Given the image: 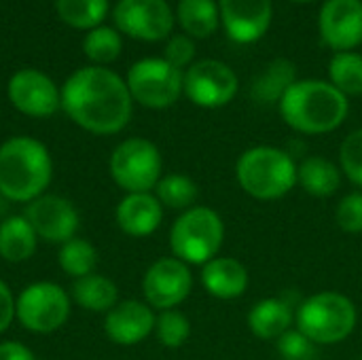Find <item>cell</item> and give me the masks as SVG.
Here are the masks:
<instances>
[{"label": "cell", "mask_w": 362, "mask_h": 360, "mask_svg": "<svg viewBox=\"0 0 362 360\" xmlns=\"http://www.w3.org/2000/svg\"><path fill=\"white\" fill-rule=\"evenodd\" d=\"M291 2H297V4H310V2H314V0H291Z\"/></svg>", "instance_id": "cell-38"}, {"label": "cell", "mask_w": 362, "mask_h": 360, "mask_svg": "<svg viewBox=\"0 0 362 360\" xmlns=\"http://www.w3.org/2000/svg\"><path fill=\"white\" fill-rule=\"evenodd\" d=\"M72 314L70 293L51 280H38L21 289L15 297V320L34 335L59 331Z\"/></svg>", "instance_id": "cell-8"}, {"label": "cell", "mask_w": 362, "mask_h": 360, "mask_svg": "<svg viewBox=\"0 0 362 360\" xmlns=\"http://www.w3.org/2000/svg\"><path fill=\"white\" fill-rule=\"evenodd\" d=\"M193 291V274L176 257H161L142 276V297L155 312L176 310Z\"/></svg>", "instance_id": "cell-12"}, {"label": "cell", "mask_w": 362, "mask_h": 360, "mask_svg": "<svg viewBox=\"0 0 362 360\" xmlns=\"http://www.w3.org/2000/svg\"><path fill=\"white\" fill-rule=\"evenodd\" d=\"M238 74L221 59H199L185 70L182 93L199 108H223L238 95Z\"/></svg>", "instance_id": "cell-10"}, {"label": "cell", "mask_w": 362, "mask_h": 360, "mask_svg": "<svg viewBox=\"0 0 362 360\" xmlns=\"http://www.w3.org/2000/svg\"><path fill=\"white\" fill-rule=\"evenodd\" d=\"M108 174L125 193H153L163 176L161 151L148 138H127L112 149Z\"/></svg>", "instance_id": "cell-7"}, {"label": "cell", "mask_w": 362, "mask_h": 360, "mask_svg": "<svg viewBox=\"0 0 362 360\" xmlns=\"http://www.w3.org/2000/svg\"><path fill=\"white\" fill-rule=\"evenodd\" d=\"M15 323V295L11 286L0 278V335L11 329Z\"/></svg>", "instance_id": "cell-36"}, {"label": "cell", "mask_w": 362, "mask_h": 360, "mask_svg": "<svg viewBox=\"0 0 362 360\" xmlns=\"http://www.w3.org/2000/svg\"><path fill=\"white\" fill-rule=\"evenodd\" d=\"M339 168L352 185L362 189V127L344 138L339 146Z\"/></svg>", "instance_id": "cell-32"}, {"label": "cell", "mask_w": 362, "mask_h": 360, "mask_svg": "<svg viewBox=\"0 0 362 360\" xmlns=\"http://www.w3.org/2000/svg\"><path fill=\"white\" fill-rule=\"evenodd\" d=\"M62 110L93 136H115L127 127L134 100L123 76L108 66H83L62 85Z\"/></svg>", "instance_id": "cell-1"}, {"label": "cell", "mask_w": 362, "mask_h": 360, "mask_svg": "<svg viewBox=\"0 0 362 360\" xmlns=\"http://www.w3.org/2000/svg\"><path fill=\"white\" fill-rule=\"evenodd\" d=\"M0 360H38L21 342H0Z\"/></svg>", "instance_id": "cell-37"}, {"label": "cell", "mask_w": 362, "mask_h": 360, "mask_svg": "<svg viewBox=\"0 0 362 360\" xmlns=\"http://www.w3.org/2000/svg\"><path fill=\"white\" fill-rule=\"evenodd\" d=\"M240 189L259 202H276L297 185V161L288 151L276 146H252L235 161Z\"/></svg>", "instance_id": "cell-4"}, {"label": "cell", "mask_w": 362, "mask_h": 360, "mask_svg": "<svg viewBox=\"0 0 362 360\" xmlns=\"http://www.w3.org/2000/svg\"><path fill=\"white\" fill-rule=\"evenodd\" d=\"M117 227L129 238L153 236L163 221V206L155 193H125L115 208Z\"/></svg>", "instance_id": "cell-18"}, {"label": "cell", "mask_w": 362, "mask_h": 360, "mask_svg": "<svg viewBox=\"0 0 362 360\" xmlns=\"http://www.w3.org/2000/svg\"><path fill=\"white\" fill-rule=\"evenodd\" d=\"M153 193L159 199V204L163 206V210L168 208V210H176V212H185V210L193 208L199 197L197 182L191 176L176 174V172L163 174Z\"/></svg>", "instance_id": "cell-27"}, {"label": "cell", "mask_w": 362, "mask_h": 360, "mask_svg": "<svg viewBox=\"0 0 362 360\" xmlns=\"http://www.w3.org/2000/svg\"><path fill=\"white\" fill-rule=\"evenodd\" d=\"M98 263H100L98 248L89 240H85L81 236L68 240L57 250V265L72 280H78V278H85L89 274H95Z\"/></svg>", "instance_id": "cell-26"}, {"label": "cell", "mask_w": 362, "mask_h": 360, "mask_svg": "<svg viewBox=\"0 0 362 360\" xmlns=\"http://www.w3.org/2000/svg\"><path fill=\"white\" fill-rule=\"evenodd\" d=\"M157 314L146 301L123 299L104 314V333L115 346L132 348L155 333Z\"/></svg>", "instance_id": "cell-17"}, {"label": "cell", "mask_w": 362, "mask_h": 360, "mask_svg": "<svg viewBox=\"0 0 362 360\" xmlns=\"http://www.w3.org/2000/svg\"><path fill=\"white\" fill-rule=\"evenodd\" d=\"M358 323L356 306L337 291H320L297 306L295 327L308 335L318 348L346 342Z\"/></svg>", "instance_id": "cell-5"}, {"label": "cell", "mask_w": 362, "mask_h": 360, "mask_svg": "<svg viewBox=\"0 0 362 360\" xmlns=\"http://www.w3.org/2000/svg\"><path fill=\"white\" fill-rule=\"evenodd\" d=\"M322 45L335 53L362 45V0H327L318 15Z\"/></svg>", "instance_id": "cell-16"}, {"label": "cell", "mask_w": 362, "mask_h": 360, "mask_svg": "<svg viewBox=\"0 0 362 360\" xmlns=\"http://www.w3.org/2000/svg\"><path fill=\"white\" fill-rule=\"evenodd\" d=\"M297 81V66L288 57H276L252 79L250 98L257 104H280L284 93Z\"/></svg>", "instance_id": "cell-23"}, {"label": "cell", "mask_w": 362, "mask_h": 360, "mask_svg": "<svg viewBox=\"0 0 362 360\" xmlns=\"http://www.w3.org/2000/svg\"><path fill=\"white\" fill-rule=\"evenodd\" d=\"M108 0H55L57 17L74 30H93L108 15Z\"/></svg>", "instance_id": "cell-28"}, {"label": "cell", "mask_w": 362, "mask_h": 360, "mask_svg": "<svg viewBox=\"0 0 362 360\" xmlns=\"http://www.w3.org/2000/svg\"><path fill=\"white\" fill-rule=\"evenodd\" d=\"M361 360H362V356H361Z\"/></svg>", "instance_id": "cell-39"}, {"label": "cell", "mask_w": 362, "mask_h": 360, "mask_svg": "<svg viewBox=\"0 0 362 360\" xmlns=\"http://www.w3.org/2000/svg\"><path fill=\"white\" fill-rule=\"evenodd\" d=\"M32 229L36 231L40 242L62 246L68 240L76 238L81 227V214L76 206L62 195L45 193L30 202L21 212Z\"/></svg>", "instance_id": "cell-14"}, {"label": "cell", "mask_w": 362, "mask_h": 360, "mask_svg": "<svg viewBox=\"0 0 362 360\" xmlns=\"http://www.w3.org/2000/svg\"><path fill=\"white\" fill-rule=\"evenodd\" d=\"M329 83L346 98L362 95V55L356 51H339L329 62Z\"/></svg>", "instance_id": "cell-29"}, {"label": "cell", "mask_w": 362, "mask_h": 360, "mask_svg": "<svg viewBox=\"0 0 362 360\" xmlns=\"http://www.w3.org/2000/svg\"><path fill=\"white\" fill-rule=\"evenodd\" d=\"M176 21L187 36L208 38L221 25V13L216 0H178Z\"/></svg>", "instance_id": "cell-25"}, {"label": "cell", "mask_w": 362, "mask_h": 360, "mask_svg": "<svg viewBox=\"0 0 362 360\" xmlns=\"http://www.w3.org/2000/svg\"><path fill=\"white\" fill-rule=\"evenodd\" d=\"M276 348L282 360H316L318 356V346L308 335H303L297 327L286 331L276 342Z\"/></svg>", "instance_id": "cell-33"}, {"label": "cell", "mask_w": 362, "mask_h": 360, "mask_svg": "<svg viewBox=\"0 0 362 360\" xmlns=\"http://www.w3.org/2000/svg\"><path fill=\"white\" fill-rule=\"evenodd\" d=\"M155 337L168 350L182 348L191 337V320L180 310H165L157 314Z\"/></svg>", "instance_id": "cell-31"}, {"label": "cell", "mask_w": 362, "mask_h": 360, "mask_svg": "<svg viewBox=\"0 0 362 360\" xmlns=\"http://www.w3.org/2000/svg\"><path fill=\"white\" fill-rule=\"evenodd\" d=\"M225 242V223L208 206H193L178 214L170 229L172 257L191 265H206L218 257Z\"/></svg>", "instance_id": "cell-6"}, {"label": "cell", "mask_w": 362, "mask_h": 360, "mask_svg": "<svg viewBox=\"0 0 362 360\" xmlns=\"http://www.w3.org/2000/svg\"><path fill=\"white\" fill-rule=\"evenodd\" d=\"M125 83L132 100L151 110H165L185 95V72L163 57H142L132 64Z\"/></svg>", "instance_id": "cell-9"}, {"label": "cell", "mask_w": 362, "mask_h": 360, "mask_svg": "<svg viewBox=\"0 0 362 360\" xmlns=\"http://www.w3.org/2000/svg\"><path fill=\"white\" fill-rule=\"evenodd\" d=\"M195 40L187 34H174L168 38L165 49H163V59L172 64L178 70H187L191 64H195Z\"/></svg>", "instance_id": "cell-35"}, {"label": "cell", "mask_w": 362, "mask_h": 360, "mask_svg": "<svg viewBox=\"0 0 362 360\" xmlns=\"http://www.w3.org/2000/svg\"><path fill=\"white\" fill-rule=\"evenodd\" d=\"M53 180V157L32 136H11L0 144V197L28 206L45 195Z\"/></svg>", "instance_id": "cell-2"}, {"label": "cell", "mask_w": 362, "mask_h": 360, "mask_svg": "<svg viewBox=\"0 0 362 360\" xmlns=\"http://www.w3.org/2000/svg\"><path fill=\"white\" fill-rule=\"evenodd\" d=\"M344 180L339 163L322 155H310L301 163H297V185L312 197L325 199L339 191Z\"/></svg>", "instance_id": "cell-21"}, {"label": "cell", "mask_w": 362, "mask_h": 360, "mask_svg": "<svg viewBox=\"0 0 362 360\" xmlns=\"http://www.w3.org/2000/svg\"><path fill=\"white\" fill-rule=\"evenodd\" d=\"M38 236L23 214H11L0 221V259L6 263H25L38 248Z\"/></svg>", "instance_id": "cell-24"}, {"label": "cell", "mask_w": 362, "mask_h": 360, "mask_svg": "<svg viewBox=\"0 0 362 360\" xmlns=\"http://www.w3.org/2000/svg\"><path fill=\"white\" fill-rule=\"evenodd\" d=\"M115 28L136 40H165L176 21V13L168 0H119L112 11Z\"/></svg>", "instance_id": "cell-11"}, {"label": "cell", "mask_w": 362, "mask_h": 360, "mask_svg": "<svg viewBox=\"0 0 362 360\" xmlns=\"http://www.w3.org/2000/svg\"><path fill=\"white\" fill-rule=\"evenodd\" d=\"M6 98L11 106L32 119L53 117L62 108V87L36 68H21L11 74L6 83Z\"/></svg>", "instance_id": "cell-13"}, {"label": "cell", "mask_w": 362, "mask_h": 360, "mask_svg": "<svg viewBox=\"0 0 362 360\" xmlns=\"http://www.w3.org/2000/svg\"><path fill=\"white\" fill-rule=\"evenodd\" d=\"M123 51V38L117 28L98 25L89 30L83 38V53L93 66L112 64Z\"/></svg>", "instance_id": "cell-30"}, {"label": "cell", "mask_w": 362, "mask_h": 360, "mask_svg": "<svg viewBox=\"0 0 362 360\" xmlns=\"http://www.w3.org/2000/svg\"><path fill=\"white\" fill-rule=\"evenodd\" d=\"M250 276L242 261L235 257H214L202 267L204 291L221 301H231L248 291Z\"/></svg>", "instance_id": "cell-19"}, {"label": "cell", "mask_w": 362, "mask_h": 360, "mask_svg": "<svg viewBox=\"0 0 362 360\" xmlns=\"http://www.w3.org/2000/svg\"><path fill=\"white\" fill-rule=\"evenodd\" d=\"M70 299L78 308L91 314H108L119 303V286L104 274H89L78 278L70 286Z\"/></svg>", "instance_id": "cell-22"}, {"label": "cell", "mask_w": 362, "mask_h": 360, "mask_svg": "<svg viewBox=\"0 0 362 360\" xmlns=\"http://www.w3.org/2000/svg\"><path fill=\"white\" fill-rule=\"evenodd\" d=\"M335 223L344 233H362V191H352L339 199Z\"/></svg>", "instance_id": "cell-34"}, {"label": "cell", "mask_w": 362, "mask_h": 360, "mask_svg": "<svg viewBox=\"0 0 362 360\" xmlns=\"http://www.w3.org/2000/svg\"><path fill=\"white\" fill-rule=\"evenodd\" d=\"M284 123L305 136L331 134L344 125L350 112V100L329 81H297L278 104Z\"/></svg>", "instance_id": "cell-3"}, {"label": "cell", "mask_w": 362, "mask_h": 360, "mask_svg": "<svg viewBox=\"0 0 362 360\" xmlns=\"http://www.w3.org/2000/svg\"><path fill=\"white\" fill-rule=\"evenodd\" d=\"M221 25L229 40L252 45L263 38L274 19L272 0H218Z\"/></svg>", "instance_id": "cell-15"}, {"label": "cell", "mask_w": 362, "mask_h": 360, "mask_svg": "<svg viewBox=\"0 0 362 360\" xmlns=\"http://www.w3.org/2000/svg\"><path fill=\"white\" fill-rule=\"evenodd\" d=\"M297 306L286 297H267L257 301L248 312V329L263 342H278L295 327Z\"/></svg>", "instance_id": "cell-20"}]
</instances>
